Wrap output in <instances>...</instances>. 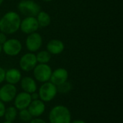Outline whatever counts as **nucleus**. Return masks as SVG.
Masks as SVG:
<instances>
[{
	"mask_svg": "<svg viewBox=\"0 0 123 123\" xmlns=\"http://www.w3.org/2000/svg\"><path fill=\"white\" fill-rule=\"evenodd\" d=\"M21 19L18 13L9 11L0 18V32L6 35L15 33L19 29Z\"/></svg>",
	"mask_w": 123,
	"mask_h": 123,
	"instance_id": "nucleus-1",
	"label": "nucleus"
},
{
	"mask_svg": "<svg viewBox=\"0 0 123 123\" xmlns=\"http://www.w3.org/2000/svg\"><path fill=\"white\" fill-rule=\"evenodd\" d=\"M48 120L50 123H70L71 113L67 107L62 105H55L50 110Z\"/></svg>",
	"mask_w": 123,
	"mask_h": 123,
	"instance_id": "nucleus-2",
	"label": "nucleus"
},
{
	"mask_svg": "<svg viewBox=\"0 0 123 123\" xmlns=\"http://www.w3.org/2000/svg\"><path fill=\"white\" fill-rule=\"evenodd\" d=\"M18 11L26 17H36L41 11L40 6L33 0H22L17 5Z\"/></svg>",
	"mask_w": 123,
	"mask_h": 123,
	"instance_id": "nucleus-3",
	"label": "nucleus"
},
{
	"mask_svg": "<svg viewBox=\"0 0 123 123\" xmlns=\"http://www.w3.org/2000/svg\"><path fill=\"white\" fill-rule=\"evenodd\" d=\"M39 99L43 102H51L57 95V86L52 84L50 81L43 83L38 89Z\"/></svg>",
	"mask_w": 123,
	"mask_h": 123,
	"instance_id": "nucleus-4",
	"label": "nucleus"
},
{
	"mask_svg": "<svg viewBox=\"0 0 123 123\" xmlns=\"http://www.w3.org/2000/svg\"><path fill=\"white\" fill-rule=\"evenodd\" d=\"M32 71L35 80L42 84L50 81L53 71L48 63H37Z\"/></svg>",
	"mask_w": 123,
	"mask_h": 123,
	"instance_id": "nucleus-5",
	"label": "nucleus"
},
{
	"mask_svg": "<svg viewBox=\"0 0 123 123\" xmlns=\"http://www.w3.org/2000/svg\"><path fill=\"white\" fill-rule=\"evenodd\" d=\"M22 45L20 41L15 38H11L6 40L2 45V50L9 56H16L22 50Z\"/></svg>",
	"mask_w": 123,
	"mask_h": 123,
	"instance_id": "nucleus-6",
	"label": "nucleus"
},
{
	"mask_svg": "<svg viewBox=\"0 0 123 123\" xmlns=\"http://www.w3.org/2000/svg\"><path fill=\"white\" fill-rule=\"evenodd\" d=\"M25 45L27 49L31 52L34 53L37 51L43 45V38L40 33L35 32L29 34L25 40Z\"/></svg>",
	"mask_w": 123,
	"mask_h": 123,
	"instance_id": "nucleus-7",
	"label": "nucleus"
},
{
	"mask_svg": "<svg viewBox=\"0 0 123 123\" xmlns=\"http://www.w3.org/2000/svg\"><path fill=\"white\" fill-rule=\"evenodd\" d=\"M19 67L25 72H29L33 70L37 64L36 55L33 53H27L24 54L19 59Z\"/></svg>",
	"mask_w": 123,
	"mask_h": 123,
	"instance_id": "nucleus-8",
	"label": "nucleus"
},
{
	"mask_svg": "<svg viewBox=\"0 0 123 123\" xmlns=\"http://www.w3.org/2000/svg\"><path fill=\"white\" fill-rule=\"evenodd\" d=\"M17 94L15 85L6 84L0 88V100L4 103L11 102Z\"/></svg>",
	"mask_w": 123,
	"mask_h": 123,
	"instance_id": "nucleus-9",
	"label": "nucleus"
},
{
	"mask_svg": "<svg viewBox=\"0 0 123 123\" xmlns=\"http://www.w3.org/2000/svg\"><path fill=\"white\" fill-rule=\"evenodd\" d=\"M39 25L35 17H26L21 20L19 29L21 31L27 35L37 32L39 28Z\"/></svg>",
	"mask_w": 123,
	"mask_h": 123,
	"instance_id": "nucleus-10",
	"label": "nucleus"
},
{
	"mask_svg": "<svg viewBox=\"0 0 123 123\" xmlns=\"http://www.w3.org/2000/svg\"><path fill=\"white\" fill-rule=\"evenodd\" d=\"M14 107L17 110H21L24 109H27L30 105L32 99L30 94L25 92L17 93L14 99Z\"/></svg>",
	"mask_w": 123,
	"mask_h": 123,
	"instance_id": "nucleus-11",
	"label": "nucleus"
},
{
	"mask_svg": "<svg viewBox=\"0 0 123 123\" xmlns=\"http://www.w3.org/2000/svg\"><path fill=\"white\" fill-rule=\"evenodd\" d=\"M68 72L66 68H58L52 71L50 81L56 86L68 81Z\"/></svg>",
	"mask_w": 123,
	"mask_h": 123,
	"instance_id": "nucleus-12",
	"label": "nucleus"
},
{
	"mask_svg": "<svg viewBox=\"0 0 123 123\" xmlns=\"http://www.w3.org/2000/svg\"><path fill=\"white\" fill-rule=\"evenodd\" d=\"M27 110L32 117H39L45 112V104L40 99L32 100Z\"/></svg>",
	"mask_w": 123,
	"mask_h": 123,
	"instance_id": "nucleus-13",
	"label": "nucleus"
},
{
	"mask_svg": "<svg viewBox=\"0 0 123 123\" xmlns=\"http://www.w3.org/2000/svg\"><path fill=\"white\" fill-rule=\"evenodd\" d=\"M19 82L23 92H27L28 94H32L33 92H37V85L35 79L30 76H25L23 78L22 77Z\"/></svg>",
	"mask_w": 123,
	"mask_h": 123,
	"instance_id": "nucleus-14",
	"label": "nucleus"
},
{
	"mask_svg": "<svg viewBox=\"0 0 123 123\" xmlns=\"http://www.w3.org/2000/svg\"><path fill=\"white\" fill-rule=\"evenodd\" d=\"M64 43L61 40L58 39L50 40L46 45L47 51L51 55L61 54L64 50Z\"/></svg>",
	"mask_w": 123,
	"mask_h": 123,
	"instance_id": "nucleus-15",
	"label": "nucleus"
},
{
	"mask_svg": "<svg viewBox=\"0 0 123 123\" xmlns=\"http://www.w3.org/2000/svg\"><path fill=\"white\" fill-rule=\"evenodd\" d=\"M22 79V74L17 68H12L5 71V79L4 81L7 84L15 85L18 84Z\"/></svg>",
	"mask_w": 123,
	"mask_h": 123,
	"instance_id": "nucleus-16",
	"label": "nucleus"
},
{
	"mask_svg": "<svg viewBox=\"0 0 123 123\" xmlns=\"http://www.w3.org/2000/svg\"><path fill=\"white\" fill-rule=\"evenodd\" d=\"M35 17L40 27H46L51 22L50 16L45 11H40Z\"/></svg>",
	"mask_w": 123,
	"mask_h": 123,
	"instance_id": "nucleus-17",
	"label": "nucleus"
},
{
	"mask_svg": "<svg viewBox=\"0 0 123 123\" xmlns=\"http://www.w3.org/2000/svg\"><path fill=\"white\" fill-rule=\"evenodd\" d=\"M18 116V110L14 107L10 106L7 108L6 107L5 112L4 115V117L5 118L6 121L9 122H14Z\"/></svg>",
	"mask_w": 123,
	"mask_h": 123,
	"instance_id": "nucleus-18",
	"label": "nucleus"
},
{
	"mask_svg": "<svg viewBox=\"0 0 123 123\" xmlns=\"http://www.w3.org/2000/svg\"><path fill=\"white\" fill-rule=\"evenodd\" d=\"M35 55L38 63H48L51 59V54L47 50H41Z\"/></svg>",
	"mask_w": 123,
	"mask_h": 123,
	"instance_id": "nucleus-19",
	"label": "nucleus"
},
{
	"mask_svg": "<svg viewBox=\"0 0 123 123\" xmlns=\"http://www.w3.org/2000/svg\"><path fill=\"white\" fill-rule=\"evenodd\" d=\"M18 116H19L20 120L22 121L23 123H30V121L33 118L32 117V115H30V113L29 112L27 109L19 110Z\"/></svg>",
	"mask_w": 123,
	"mask_h": 123,
	"instance_id": "nucleus-20",
	"label": "nucleus"
},
{
	"mask_svg": "<svg viewBox=\"0 0 123 123\" xmlns=\"http://www.w3.org/2000/svg\"><path fill=\"white\" fill-rule=\"evenodd\" d=\"M72 88H73V86H72L71 83L67 81L63 83L62 84L58 86L57 90H58V93L59 92L61 94H67L72 90Z\"/></svg>",
	"mask_w": 123,
	"mask_h": 123,
	"instance_id": "nucleus-21",
	"label": "nucleus"
},
{
	"mask_svg": "<svg viewBox=\"0 0 123 123\" xmlns=\"http://www.w3.org/2000/svg\"><path fill=\"white\" fill-rule=\"evenodd\" d=\"M5 110H6L5 103H4L3 102H1L0 100V117H4V112H5Z\"/></svg>",
	"mask_w": 123,
	"mask_h": 123,
	"instance_id": "nucleus-22",
	"label": "nucleus"
},
{
	"mask_svg": "<svg viewBox=\"0 0 123 123\" xmlns=\"http://www.w3.org/2000/svg\"><path fill=\"white\" fill-rule=\"evenodd\" d=\"M5 70L0 66V84H1L3 81H4L5 79Z\"/></svg>",
	"mask_w": 123,
	"mask_h": 123,
	"instance_id": "nucleus-23",
	"label": "nucleus"
},
{
	"mask_svg": "<svg viewBox=\"0 0 123 123\" xmlns=\"http://www.w3.org/2000/svg\"><path fill=\"white\" fill-rule=\"evenodd\" d=\"M6 40H7V37H6V34H4L2 32H0V44L2 45L6 42Z\"/></svg>",
	"mask_w": 123,
	"mask_h": 123,
	"instance_id": "nucleus-24",
	"label": "nucleus"
},
{
	"mask_svg": "<svg viewBox=\"0 0 123 123\" xmlns=\"http://www.w3.org/2000/svg\"><path fill=\"white\" fill-rule=\"evenodd\" d=\"M29 123H47L44 120L39 118V117H35L32 118Z\"/></svg>",
	"mask_w": 123,
	"mask_h": 123,
	"instance_id": "nucleus-25",
	"label": "nucleus"
},
{
	"mask_svg": "<svg viewBox=\"0 0 123 123\" xmlns=\"http://www.w3.org/2000/svg\"><path fill=\"white\" fill-rule=\"evenodd\" d=\"M30 96H31L32 100H36V99H39V95H38V93L37 92L30 94Z\"/></svg>",
	"mask_w": 123,
	"mask_h": 123,
	"instance_id": "nucleus-26",
	"label": "nucleus"
},
{
	"mask_svg": "<svg viewBox=\"0 0 123 123\" xmlns=\"http://www.w3.org/2000/svg\"><path fill=\"white\" fill-rule=\"evenodd\" d=\"M70 123H86L85 121L82 120H71Z\"/></svg>",
	"mask_w": 123,
	"mask_h": 123,
	"instance_id": "nucleus-27",
	"label": "nucleus"
},
{
	"mask_svg": "<svg viewBox=\"0 0 123 123\" xmlns=\"http://www.w3.org/2000/svg\"><path fill=\"white\" fill-rule=\"evenodd\" d=\"M2 123H14V122H9V121H4V122H3Z\"/></svg>",
	"mask_w": 123,
	"mask_h": 123,
	"instance_id": "nucleus-28",
	"label": "nucleus"
},
{
	"mask_svg": "<svg viewBox=\"0 0 123 123\" xmlns=\"http://www.w3.org/2000/svg\"><path fill=\"white\" fill-rule=\"evenodd\" d=\"M1 51H2V45L0 44V53H1Z\"/></svg>",
	"mask_w": 123,
	"mask_h": 123,
	"instance_id": "nucleus-29",
	"label": "nucleus"
},
{
	"mask_svg": "<svg viewBox=\"0 0 123 123\" xmlns=\"http://www.w3.org/2000/svg\"><path fill=\"white\" fill-rule=\"evenodd\" d=\"M44 1H46V2H50V1H52L53 0H43Z\"/></svg>",
	"mask_w": 123,
	"mask_h": 123,
	"instance_id": "nucleus-30",
	"label": "nucleus"
},
{
	"mask_svg": "<svg viewBox=\"0 0 123 123\" xmlns=\"http://www.w3.org/2000/svg\"><path fill=\"white\" fill-rule=\"evenodd\" d=\"M3 1H4V0H0V5L3 3Z\"/></svg>",
	"mask_w": 123,
	"mask_h": 123,
	"instance_id": "nucleus-31",
	"label": "nucleus"
},
{
	"mask_svg": "<svg viewBox=\"0 0 123 123\" xmlns=\"http://www.w3.org/2000/svg\"><path fill=\"white\" fill-rule=\"evenodd\" d=\"M0 18H1V15H0Z\"/></svg>",
	"mask_w": 123,
	"mask_h": 123,
	"instance_id": "nucleus-32",
	"label": "nucleus"
}]
</instances>
